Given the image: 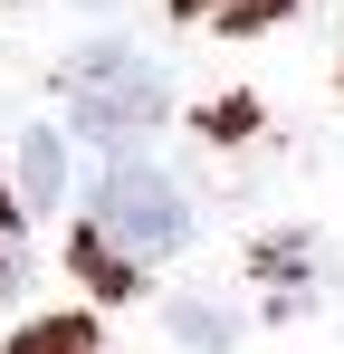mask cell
Here are the masks:
<instances>
[{
	"label": "cell",
	"mask_w": 344,
	"mask_h": 354,
	"mask_svg": "<svg viewBox=\"0 0 344 354\" xmlns=\"http://www.w3.org/2000/svg\"><path fill=\"white\" fill-rule=\"evenodd\" d=\"M172 106L163 67L134 58V48H86V58L67 67V115L86 124L96 144H124V134H144V124Z\"/></svg>",
	"instance_id": "obj_2"
},
{
	"label": "cell",
	"mask_w": 344,
	"mask_h": 354,
	"mask_svg": "<svg viewBox=\"0 0 344 354\" xmlns=\"http://www.w3.org/2000/svg\"><path fill=\"white\" fill-rule=\"evenodd\" d=\"M19 192H29V211H57V192H67V153H57V134H29V144H19Z\"/></svg>",
	"instance_id": "obj_3"
},
{
	"label": "cell",
	"mask_w": 344,
	"mask_h": 354,
	"mask_svg": "<svg viewBox=\"0 0 344 354\" xmlns=\"http://www.w3.org/2000/svg\"><path fill=\"white\" fill-rule=\"evenodd\" d=\"M172 335H182V345H201V354H229L239 316H229V306H201V297H182V306H172Z\"/></svg>",
	"instance_id": "obj_4"
},
{
	"label": "cell",
	"mask_w": 344,
	"mask_h": 354,
	"mask_svg": "<svg viewBox=\"0 0 344 354\" xmlns=\"http://www.w3.org/2000/svg\"><path fill=\"white\" fill-rule=\"evenodd\" d=\"M19 268H29V259H19V230H10V221H0V297L19 288Z\"/></svg>",
	"instance_id": "obj_7"
},
{
	"label": "cell",
	"mask_w": 344,
	"mask_h": 354,
	"mask_svg": "<svg viewBox=\"0 0 344 354\" xmlns=\"http://www.w3.org/2000/svg\"><path fill=\"white\" fill-rule=\"evenodd\" d=\"M10 354H106V345H96V326L48 316V326H29V335H10Z\"/></svg>",
	"instance_id": "obj_5"
},
{
	"label": "cell",
	"mask_w": 344,
	"mask_h": 354,
	"mask_svg": "<svg viewBox=\"0 0 344 354\" xmlns=\"http://www.w3.org/2000/svg\"><path fill=\"white\" fill-rule=\"evenodd\" d=\"M191 19H211V29H268L287 0H182Z\"/></svg>",
	"instance_id": "obj_6"
},
{
	"label": "cell",
	"mask_w": 344,
	"mask_h": 354,
	"mask_svg": "<svg viewBox=\"0 0 344 354\" xmlns=\"http://www.w3.org/2000/svg\"><path fill=\"white\" fill-rule=\"evenodd\" d=\"M96 239H106L124 268L172 259V249L191 239V201H182V182L153 173V163H115L106 192H96Z\"/></svg>",
	"instance_id": "obj_1"
}]
</instances>
